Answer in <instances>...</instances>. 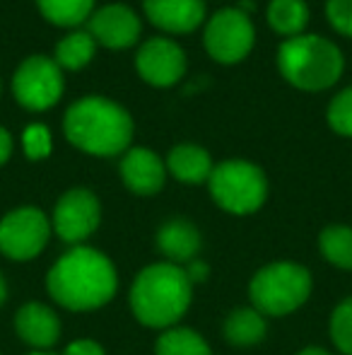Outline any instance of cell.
I'll return each mask as SVG.
<instances>
[{
	"label": "cell",
	"mask_w": 352,
	"mask_h": 355,
	"mask_svg": "<svg viewBox=\"0 0 352 355\" xmlns=\"http://www.w3.org/2000/svg\"><path fill=\"white\" fill-rule=\"evenodd\" d=\"M41 15L58 27H75L92 17L94 0H37Z\"/></svg>",
	"instance_id": "obj_21"
},
{
	"label": "cell",
	"mask_w": 352,
	"mask_h": 355,
	"mask_svg": "<svg viewBox=\"0 0 352 355\" xmlns=\"http://www.w3.org/2000/svg\"><path fill=\"white\" fill-rule=\"evenodd\" d=\"M321 254L326 261H331L338 268H350L352 271V227L345 225H333L321 232Z\"/></svg>",
	"instance_id": "obj_22"
},
{
	"label": "cell",
	"mask_w": 352,
	"mask_h": 355,
	"mask_svg": "<svg viewBox=\"0 0 352 355\" xmlns=\"http://www.w3.org/2000/svg\"><path fill=\"white\" fill-rule=\"evenodd\" d=\"M183 271H186V276H188V281H203V278L207 276V266L203 261H188V268H183Z\"/></svg>",
	"instance_id": "obj_29"
},
{
	"label": "cell",
	"mask_w": 352,
	"mask_h": 355,
	"mask_svg": "<svg viewBox=\"0 0 352 355\" xmlns=\"http://www.w3.org/2000/svg\"><path fill=\"white\" fill-rule=\"evenodd\" d=\"M299 355H331V353L324 351V348H304Z\"/></svg>",
	"instance_id": "obj_31"
},
{
	"label": "cell",
	"mask_w": 352,
	"mask_h": 355,
	"mask_svg": "<svg viewBox=\"0 0 352 355\" xmlns=\"http://www.w3.org/2000/svg\"><path fill=\"white\" fill-rule=\"evenodd\" d=\"M10 153H12V138H10V133L0 126V164L8 162Z\"/></svg>",
	"instance_id": "obj_30"
},
{
	"label": "cell",
	"mask_w": 352,
	"mask_h": 355,
	"mask_svg": "<svg viewBox=\"0 0 352 355\" xmlns=\"http://www.w3.org/2000/svg\"><path fill=\"white\" fill-rule=\"evenodd\" d=\"M167 169L183 184H201L207 182L212 174V159L207 155L205 148L201 145H191L183 143L176 145L169 153V159H167Z\"/></svg>",
	"instance_id": "obj_17"
},
{
	"label": "cell",
	"mask_w": 352,
	"mask_h": 355,
	"mask_svg": "<svg viewBox=\"0 0 352 355\" xmlns=\"http://www.w3.org/2000/svg\"><path fill=\"white\" fill-rule=\"evenodd\" d=\"M157 244H160L162 254L169 259V263H186L193 261L201 249V234L188 220L174 218L165 223L157 232Z\"/></svg>",
	"instance_id": "obj_16"
},
{
	"label": "cell",
	"mask_w": 352,
	"mask_h": 355,
	"mask_svg": "<svg viewBox=\"0 0 352 355\" xmlns=\"http://www.w3.org/2000/svg\"><path fill=\"white\" fill-rule=\"evenodd\" d=\"M15 99L29 112L51 109L63 94V73L53 58L32 56L15 71Z\"/></svg>",
	"instance_id": "obj_8"
},
{
	"label": "cell",
	"mask_w": 352,
	"mask_h": 355,
	"mask_svg": "<svg viewBox=\"0 0 352 355\" xmlns=\"http://www.w3.org/2000/svg\"><path fill=\"white\" fill-rule=\"evenodd\" d=\"M326 17L335 32L352 37V0H328L326 3Z\"/></svg>",
	"instance_id": "obj_27"
},
{
	"label": "cell",
	"mask_w": 352,
	"mask_h": 355,
	"mask_svg": "<svg viewBox=\"0 0 352 355\" xmlns=\"http://www.w3.org/2000/svg\"><path fill=\"white\" fill-rule=\"evenodd\" d=\"M145 15L155 27L172 34H188L205 17L203 0H145Z\"/></svg>",
	"instance_id": "obj_14"
},
{
	"label": "cell",
	"mask_w": 352,
	"mask_h": 355,
	"mask_svg": "<svg viewBox=\"0 0 352 355\" xmlns=\"http://www.w3.org/2000/svg\"><path fill=\"white\" fill-rule=\"evenodd\" d=\"M191 304V281L176 263H152L131 288V307L145 327L165 329L176 324Z\"/></svg>",
	"instance_id": "obj_3"
},
{
	"label": "cell",
	"mask_w": 352,
	"mask_h": 355,
	"mask_svg": "<svg viewBox=\"0 0 352 355\" xmlns=\"http://www.w3.org/2000/svg\"><path fill=\"white\" fill-rule=\"evenodd\" d=\"M136 68L145 83L155 87H169L186 73V56L172 39H150L136 56Z\"/></svg>",
	"instance_id": "obj_11"
},
{
	"label": "cell",
	"mask_w": 352,
	"mask_h": 355,
	"mask_svg": "<svg viewBox=\"0 0 352 355\" xmlns=\"http://www.w3.org/2000/svg\"><path fill=\"white\" fill-rule=\"evenodd\" d=\"M306 22H309V8L304 0H270L268 5V24L282 37H299Z\"/></svg>",
	"instance_id": "obj_18"
},
{
	"label": "cell",
	"mask_w": 352,
	"mask_h": 355,
	"mask_svg": "<svg viewBox=\"0 0 352 355\" xmlns=\"http://www.w3.org/2000/svg\"><path fill=\"white\" fill-rule=\"evenodd\" d=\"M66 136L89 155L111 157L131 145L133 119L121 104L104 97H85L66 112Z\"/></svg>",
	"instance_id": "obj_2"
},
{
	"label": "cell",
	"mask_w": 352,
	"mask_h": 355,
	"mask_svg": "<svg viewBox=\"0 0 352 355\" xmlns=\"http://www.w3.org/2000/svg\"><path fill=\"white\" fill-rule=\"evenodd\" d=\"M331 336L340 353L352 355V297L343 300L331 317Z\"/></svg>",
	"instance_id": "obj_24"
},
{
	"label": "cell",
	"mask_w": 352,
	"mask_h": 355,
	"mask_svg": "<svg viewBox=\"0 0 352 355\" xmlns=\"http://www.w3.org/2000/svg\"><path fill=\"white\" fill-rule=\"evenodd\" d=\"M15 329L24 343L39 348V351L51 348L61 336V322H58L56 312L41 302L24 304L15 317Z\"/></svg>",
	"instance_id": "obj_15"
},
{
	"label": "cell",
	"mask_w": 352,
	"mask_h": 355,
	"mask_svg": "<svg viewBox=\"0 0 352 355\" xmlns=\"http://www.w3.org/2000/svg\"><path fill=\"white\" fill-rule=\"evenodd\" d=\"M225 336L234 346H254L266 336V319L259 309L241 307L227 317Z\"/></svg>",
	"instance_id": "obj_19"
},
{
	"label": "cell",
	"mask_w": 352,
	"mask_h": 355,
	"mask_svg": "<svg viewBox=\"0 0 352 355\" xmlns=\"http://www.w3.org/2000/svg\"><path fill=\"white\" fill-rule=\"evenodd\" d=\"M328 123L335 133L352 138V87L338 92L328 104Z\"/></svg>",
	"instance_id": "obj_25"
},
{
	"label": "cell",
	"mask_w": 352,
	"mask_h": 355,
	"mask_svg": "<svg viewBox=\"0 0 352 355\" xmlns=\"http://www.w3.org/2000/svg\"><path fill=\"white\" fill-rule=\"evenodd\" d=\"M5 295H8V288H5V281H3V276H0V304H3Z\"/></svg>",
	"instance_id": "obj_32"
},
{
	"label": "cell",
	"mask_w": 352,
	"mask_h": 355,
	"mask_svg": "<svg viewBox=\"0 0 352 355\" xmlns=\"http://www.w3.org/2000/svg\"><path fill=\"white\" fill-rule=\"evenodd\" d=\"M63 355H104V348L94 341H75L63 351Z\"/></svg>",
	"instance_id": "obj_28"
},
{
	"label": "cell",
	"mask_w": 352,
	"mask_h": 355,
	"mask_svg": "<svg viewBox=\"0 0 352 355\" xmlns=\"http://www.w3.org/2000/svg\"><path fill=\"white\" fill-rule=\"evenodd\" d=\"M157 355H210L207 343L191 329H169L155 346Z\"/></svg>",
	"instance_id": "obj_23"
},
{
	"label": "cell",
	"mask_w": 352,
	"mask_h": 355,
	"mask_svg": "<svg viewBox=\"0 0 352 355\" xmlns=\"http://www.w3.org/2000/svg\"><path fill=\"white\" fill-rule=\"evenodd\" d=\"M277 66L282 78L297 89L319 92L335 85L343 75V53L328 39L316 34H299L280 46Z\"/></svg>",
	"instance_id": "obj_4"
},
{
	"label": "cell",
	"mask_w": 352,
	"mask_h": 355,
	"mask_svg": "<svg viewBox=\"0 0 352 355\" xmlns=\"http://www.w3.org/2000/svg\"><path fill=\"white\" fill-rule=\"evenodd\" d=\"M165 164L152 150L131 148L121 159V177L133 193L152 196L165 187Z\"/></svg>",
	"instance_id": "obj_13"
},
{
	"label": "cell",
	"mask_w": 352,
	"mask_h": 355,
	"mask_svg": "<svg viewBox=\"0 0 352 355\" xmlns=\"http://www.w3.org/2000/svg\"><path fill=\"white\" fill-rule=\"evenodd\" d=\"M51 225L37 208H17L0 220V252L15 261L34 259L48 242Z\"/></svg>",
	"instance_id": "obj_9"
},
{
	"label": "cell",
	"mask_w": 352,
	"mask_h": 355,
	"mask_svg": "<svg viewBox=\"0 0 352 355\" xmlns=\"http://www.w3.org/2000/svg\"><path fill=\"white\" fill-rule=\"evenodd\" d=\"M249 293L254 309L270 317H282L306 302L311 295V276L299 263H270L254 276Z\"/></svg>",
	"instance_id": "obj_5"
},
{
	"label": "cell",
	"mask_w": 352,
	"mask_h": 355,
	"mask_svg": "<svg viewBox=\"0 0 352 355\" xmlns=\"http://www.w3.org/2000/svg\"><path fill=\"white\" fill-rule=\"evenodd\" d=\"M97 42L89 32H73L56 44V58L53 61L61 66V71H80L94 56Z\"/></svg>",
	"instance_id": "obj_20"
},
{
	"label": "cell",
	"mask_w": 352,
	"mask_h": 355,
	"mask_svg": "<svg viewBox=\"0 0 352 355\" xmlns=\"http://www.w3.org/2000/svg\"><path fill=\"white\" fill-rule=\"evenodd\" d=\"M207 184L217 206L237 215L259 211L268 196L266 174L244 159H227L212 167Z\"/></svg>",
	"instance_id": "obj_6"
},
{
	"label": "cell",
	"mask_w": 352,
	"mask_h": 355,
	"mask_svg": "<svg viewBox=\"0 0 352 355\" xmlns=\"http://www.w3.org/2000/svg\"><path fill=\"white\" fill-rule=\"evenodd\" d=\"M48 293L58 304L73 312L102 307L116 293L113 263L97 249H71L48 271Z\"/></svg>",
	"instance_id": "obj_1"
},
{
	"label": "cell",
	"mask_w": 352,
	"mask_h": 355,
	"mask_svg": "<svg viewBox=\"0 0 352 355\" xmlns=\"http://www.w3.org/2000/svg\"><path fill=\"white\" fill-rule=\"evenodd\" d=\"M203 39L210 58L220 63H239L254 49L256 32L244 10L225 8L210 17Z\"/></svg>",
	"instance_id": "obj_7"
},
{
	"label": "cell",
	"mask_w": 352,
	"mask_h": 355,
	"mask_svg": "<svg viewBox=\"0 0 352 355\" xmlns=\"http://www.w3.org/2000/svg\"><path fill=\"white\" fill-rule=\"evenodd\" d=\"M22 145L29 159H44L51 153V133H48V128L44 123H32L24 131Z\"/></svg>",
	"instance_id": "obj_26"
},
{
	"label": "cell",
	"mask_w": 352,
	"mask_h": 355,
	"mask_svg": "<svg viewBox=\"0 0 352 355\" xmlns=\"http://www.w3.org/2000/svg\"><path fill=\"white\" fill-rule=\"evenodd\" d=\"M29 355H51V353H41V351H39V353H29Z\"/></svg>",
	"instance_id": "obj_33"
},
{
	"label": "cell",
	"mask_w": 352,
	"mask_h": 355,
	"mask_svg": "<svg viewBox=\"0 0 352 355\" xmlns=\"http://www.w3.org/2000/svg\"><path fill=\"white\" fill-rule=\"evenodd\" d=\"M87 32L106 49H128L140 37V19L128 5H106L92 12Z\"/></svg>",
	"instance_id": "obj_12"
},
{
	"label": "cell",
	"mask_w": 352,
	"mask_h": 355,
	"mask_svg": "<svg viewBox=\"0 0 352 355\" xmlns=\"http://www.w3.org/2000/svg\"><path fill=\"white\" fill-rule=\"evenodd\" d=\"M99 220H102V208L97 196L87 189H71L56 203L53 230L66 242H82L97 230Z\"/></svg>",
	"instance_id": "obj_10"
}]
</instances>
